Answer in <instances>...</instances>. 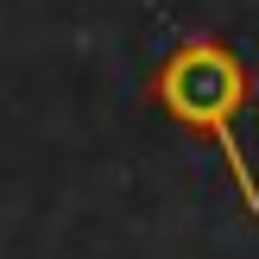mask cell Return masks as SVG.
Wrapping results in <instances>:
<instances>
[{"label":"cell","instance_id":"1","mask_svg":"<svg viewBox=\"0 0 259 259\" xmlns=\"http://www.w3.org/2000/svg\"><path fill=\"white\" fill-rule=\"evenodd\" d=\"M158 101L184 126H196V133H209L215 146H222L228 171H234V184H240V202L259 215V184H253L247 152H240V133H234L240 108H247V70L234 63V51L209 45V38H202V45H184L158 70Z\"/></svg>","mask_w":259,"mask_h":259}]
</instances>
